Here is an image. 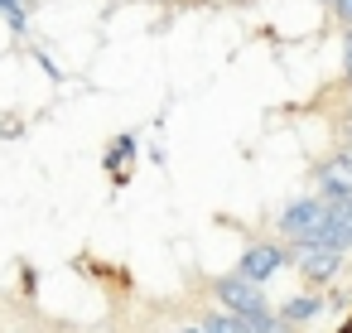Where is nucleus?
Segmentation results:
<instances>
[{"label":"nucleus","mask_w":352,"mask_h":333,"mask_svg":"<svg viewBox=\"0 0 352 333\" xmlns=\"http://www.w3.org/2000/svg\"><path fill=\"white\" fill-rule=\"evenodd\" d=\"M0 15H6V25H10L15 34L30 30V20H25V0H0Z\"/></svg>","instance_id":"7"},{"label":"nucleus","mask_w":352,"mask_h":333,"mask_svg":"<svg viewBox=\"0 0 352 333\" xmlns=\"http://www.w3.org/2000/svg\"><path fill=\"white\" fill-rule=\"evenodd\" d=\"M184 333H208V328H203V323H188V328H184Z\"/></svg>","instance_id":"11"},{"label":"nucleus","mask_w":352,"mask_h":333,"mask_svg":"<svg viewBox=\"0 0 352 333\" xmlns=\"http://www.w3.org/2000/svg\"><path fill=\"white\" fill-rule=\"evenodd\" d=\"M342 78L352 83V30H342Z\"/></svg>","instance_id":"8"},{"label":"nucleus","mask_w":352,"mask_h":333,"mask_svg":"<svg viewBox=\"0 0 352 333\" xmlns=\"http://www.w3.org/2000/svg\"><path fill=\"white\" fill-rule=\"evenodd\" d=\"M323 227H328V203H323L318 193L294 198V203L280 213V232H285L294 246H314V241L323 237Z\"/></svg>","instance_id":"1"},{"label":"nucleus","mask_w":352,"mask_h":333,"mask_svg":"<svg viewBox=\"0 0 352 333\" xmlns=\"http://www.w3.org/2000/svg\"><path fill=\"white\" fill-rule=\"evenodd\" d=\"M203 328H208V333H256L246 319H236V314H227V309H222V314H208Z\"/></svg>","instance_id":"6"},{"label":"nucleus","mask_w":352,"mask_h":333,"mask_svg":"<svg viewBox=\"0 0 352 333\" xmlns=\"http://www.w3.org/2000/svg\"><path fill=\"white\" fill-rule=\"evenodd\" d=\"M318 314V294H294L285 309H280V319H285V328H299V323H309Z\"/></svg>","instance_id":"5"},{"label":"nucleus","mask_w":352,"mask_h":333,"mask_svg":"<svg viewBox=\"0 0 352 333\" xmlns=\"http://www.w3.org/2000/svg\"><path fill=\"white\" fill-rule=\"evenodd\" d=\"M342 140H347V150H352V121H347V126H342Z\"/></svg>","instance_id":"10"},{"label":"nucleus","mask_w":352,"mask_h":333,"mask_svg":"<svg viewBox=\"0 0 352 333\" xmlns=\"http://www.w3.org/2000/svg\"><path fill=\"white\" fill-rule=\"evenodd\" d=\"M285 261H289V251H285V246H275V241H251V246H241L236 275H241V280H251V285H265Z\"/></svg>","instance_id":"2"},{"label":"nucleus","mask_w":352,"mask_h":333,"mask_svg":"<svg viewBox=\"0 0 352 333\" xmlns=\"http://www.w3.org/2000/svg\"><path fill=\"white\" fill-rule=\"evenodd\" d=\"M131 164H135V136H116V145L107 150V169H111L116 179H126Z\"/></svg>","instance_id":"4"},{"label":"nucleus","mask_w":352,"mask_h":333,"mask_svg":"<svg viewBox=\"0 0 352 333\" xmlns=\"http://www.w3.org/2000/svg\"><path fill=\"white\" fill-rule=\"evenodd\" d=\"M294 261H299V270L309 280H328L342 266V251H333V246H294Z\"/></svg>","instance_id":"3"},{"label":"nucleus","mask_w":352,"mask_h":333,"mask_svg":"<svg viewBox=\"0 0 352 333\" xmlns=\"http://www.w3.org/2000/svg\"><path fill=\"white\" fill-rule=\"evenodd\" d=\"M318 6H333V0H318Z\"/></svg>","instance_id":"12"},{"label":"nucleus","mask_w":352,"mask_h":333,"mask_svg":"<svg viewBox=\"0 0 352 333\" xmlns=\"http://www.w3.org/2000/svg\"><path fill=\"white\" fill-rule=\"evenodd\" d=\"M333 15L342 20V30H352V0H333Z\"/></svg>","instance_id":"9"}]
</instances>
